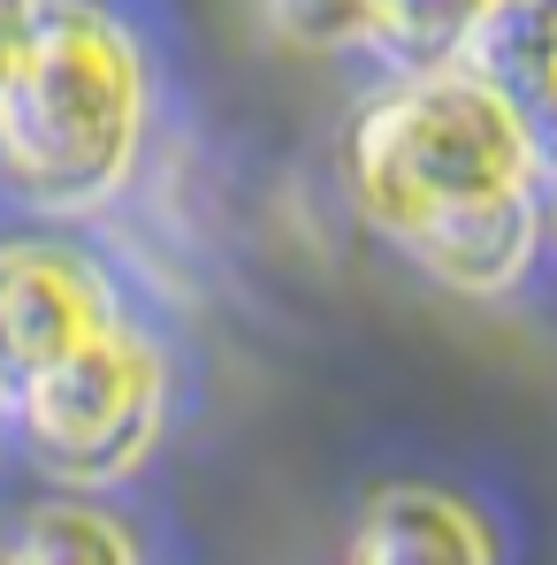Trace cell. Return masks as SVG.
<instances>
[{"instance_id":"12","label":"cell","mask_w":557,"mask_h":565,"mask_svg":"<svg viewBox=\"0 0 557 565\" xmlns=\"http://www.w3.org/2000/svg\"><path fill=\"white\" fill-rule=\"evenodd\" d=\"M23 15H31V0H0V85H8V70H15V46H23Z\"/></svg>"},{"instance_id":"3","label":"cell","mask_w":557,"mask_h":565,"mask_svg":"<svg viewBox=\"0 0 557 565\" xmlns=\"http://www.w3.org/2000/svg\"><path fill=\"white\" fill-rule=\"evenodd\" d=\"M15 413L54 473L115 481L146 459V444L161 428V360L122 321H107L31 382L15 397Z\"/></svg>"},{"instance_id":"9","label":"cell","mask_w":557,"mask_h":565,"mask_svg":"<svg viewBox=\"0 0 557 565\" xmlns=\"http://www.w3.org/2000/svg\"><path fill=\"white\" fill-rule=\"evenodd\" d=\"M8 551L15 558H130V535L93 504H46Z\"/></svg>"},{"instance_id":"8","label":"cell","mask_w":557,"mask_h":565,"mask_svg":"<svg viewBox=\"0 0 557 565\" xmlns=\"http://www.w3.org/2000/svg\"><path fill=\"white\" fill-rule=\"evenodd\" d=\"M465 70L496 99L557 77V0H489V23H481Z\"/></svg>"},{"instance_id":"11","label":"cell","mask_w":557,"mask_h":565,"mask_svg":"<svg viewBox=\"0 0 557 565\" xmlns=\"http://www.w3.org/2000/svg\"><path fill=\"white\" fill-rule=\"evenodd\" d=\"M504 107H512V122H519V138H527L535 177H557V77L527 85V93H512Z\"/></svg>"},{"instance_id":"1","label":"cell","mask_w":557,"mask_h":565,"mask_svg":"<svg viewBox=\"0 0 557 565\" xmlns=\"http://www.w3.org/2000/svg\"><path fill=\"white\" fill-rule=\"evenodd\" d=\"M146 130V70L115 15L85 0H31L15 70L0 85V169L39 206H93L122 184Z\"/></svg>"},{"instance_id":"2","label":"cell","mask_w":557,"mask_h":565,"mask_svg":"<svg viewBox=\"0 0 557 565\" xmlns=\"http://www.w3.org/2000/svg\"><path fill=\"white\" fill-rule=\"evenodd\" d=\"M352 184L374 230L397 245L459 206L504 199L535 184L527 138L512 107L489 93L473 70H428L397 93H382L352 130Z\"/></svg>"},{"instance_id":"5","label":"cell","mask_w":557,"mask_h":565,"mask_svg":"<svg viewBox=\"0 0 557 565\" xmlns=\"http://www.w3.org/2000/svg\"><path fill=\"white\" fill-rule=\"evenodd\" d=\"M405 253L436 282H451V290H473V298L512 290L519 268H527V253H535V199H527V191H504V199L459 206V214L413 230Z\"/></svg>"},{"instance_id":"4","label":"cell","mask_w":557,"mask_h":565,"mask_svg":"<svg viewBox=\"0 0 557 565\" xmlns=\"http://www.w3.org/2000/svg\"><path fill=\"white\" fill-rule=\"evenodd\" d=\"M115 321L85 260L46 245H0V405H15L62 352Z\"/></svg>"},{"instance_id":"6","label":"cell","mask_w":557,"mask_h":565,"mask_svg":"<svg viewBox=\"0 0 557 565\" xmlns=\"http://www.w3.org/2000/svg\"><path fill=\"white\" fill-rule=\"evenodd\" d=\"M352 558H389V565H451V558H489V535L473 527L459 497L436 489H382L352 535Z\"/></svg>"},{"instance_id":"7","label":"cell","mask_w":557,"mask_h":565,"mask_svg":"<svg viewBox=\"0 0 557 565\" xmlns=\"http://www.w3.org/2000/svg\"><path fill=\"white\" fill-rule=\"evenodd\" d=\"M481 23H489V0H367L360 39L389 70L428 77V70H465Z\"/></svg>"},{"instance_id":"10","label":"cell","mask_w":557,"mask_h":565,"mask_svg":"<svg viewBox=\"0 0 557 565\" xmlns=\"http://www.w3.org/2000/svg\"><path fill=\"white\" fill-rule=\"evenodd\" d=\"M290 46H352L367 31V0H260Z\"/></svg>"}]
</instances>
